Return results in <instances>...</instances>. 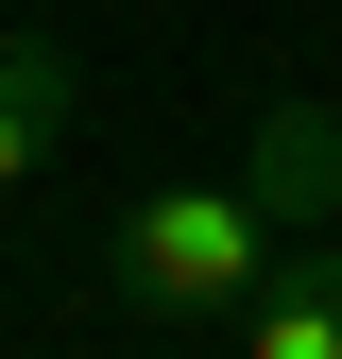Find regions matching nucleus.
Instances as JSON below:
<instances>
[{"instance_id":"obj_1","label":"nucleus","mask_w":342,"mask_h":359,"mask_svg":"<svg viewBox=\"0 0 342 359\" xmlns=\"http://www.w3.org/2000/svg\"><path fill=\"white\" fill-rule=\"evenodd\" d=\"M274 240H291V222L256 205V189H137L86 291L137 308V325H205V308H240L256 274H274Z\"/></svg>"},{"instance_id":"obj_2","label":"nucleus","mask_w":342,"mask_h":359,"mask_svg":"<svg viewBox=\"0 0 342 359\" xmlns=\"http://www.w3.org/2000/svg\"><path fill=\"white\" fill-rule=\"evenodd\" d=\"M240 359H342V240H274V274L240 291Z\"/></svg>"},{"instance_id":"obj_3","label":"nucleus","mask_w":342,"mask_h":359,"mask_svg":"<svg viewBox=\"0 0 342 359\" xmlns=\"http://www.w3.org/2000/svg\"><path fill=\"white\" fill-rule=\"evenodd\" d=\"M69 120H86V69L52 52V34H0V205L69 154Z\"/></svg>"},{"instance_id":"obj_4","label":"nucleus","mask_w":342,"mask_h":359,"mask_svg":"<svg viewBox=\"0 0 342 359\" xmlns=\"http://www.w3.org/2000/svg\"><path fill=\"white\" fill-rule=\"evenodd\" d=\"M240 189L274 205V222H325V205H342V103H274L256 154H240Z\"/></svg>"}]
</instances>
